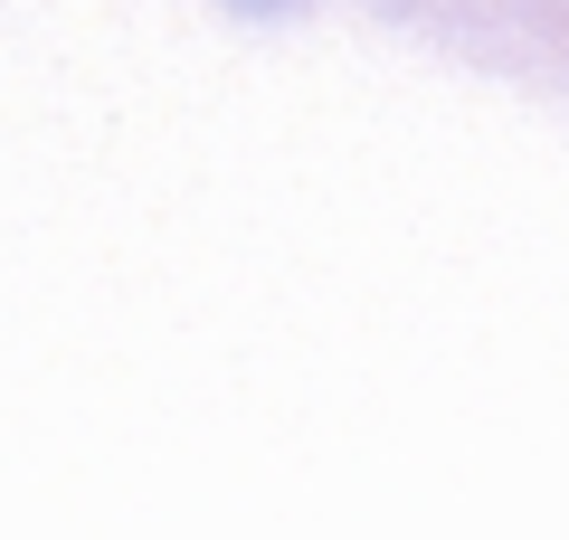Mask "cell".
I'll list each match as a JSON object with an SVG mask.
<instances>
[]
</instances>
